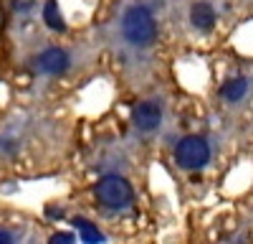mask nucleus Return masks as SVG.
<instances>
[{
	"mask_svg": "<svg viewBox=\"0 0 253 244\" xmlns=\"http://www.w3.org/2000/svg\"><path fill=\"white\" fill-rule=\"evenodd\" d=\"M124 36L129 38V44H134V46H150L155 41V36H157V26H155L152 13L144 10V8L126 10V15H124Z\"/></svg>",
	"mask_w": 253,
	"mask_h": 244,
	"instance_id": "f257e3e1",
	"label": "nucleus"
},
{
	"mask_svg": "<svg viewBox=\"0 0 253 244\" xmlns=\"http://www.w3.org/2000/svg\"><path fill=\"white\" fill-rule=\"evenodd\" d=\"M96 198L107 209H124L132 201V188L122 176H104L96 183Z\"/></svg>",
	"mask_w": 253,
	"mask_h": 244,
	"instance_id": "f03ea898",
	"label": "nucleus"
},
{
	"mask_svg": "<svg viewBox=\"0 0 253 244\" xmlns=\"http://www.w3.org/2000/svg\"><path fill=\"white\" fill-rule=\"evenodd\" d=\"M175 155H177V163H180L182 168L193 171V168H203L205 163H208L210 148H208V142L203 137H185L180 145H177Z\"/></svg>",
	"mask_w": 253,
	"mask_h": 244,
	"instance_id": "7ed1b4c3",
	"label": "nucleus"
},
{
	"mask_svg": "<svg viewBox=\"0 0 253 244\" xmlns=\"http://www.w3.org/2000/svg\"><path fill=\"white\" fill-rule=\"evenodd\" d=\"M132 120H134V125H137L139 130L150 132V130H155V127L160 125L162 112H160V107L155 105V102H142V105H137V107H134Z\"/></svg>",
	"mask_w": 253,
	"mask_h": 244,
	"instance_id": "20e7f679",
	"label": "nucleus"
},
{
	"mask_svg": "<svg viewBox=\"0 0 253 244\" xmlns=\"http://www.w3.org/2000/svg\"><path fill=\"white\" fill-rule=\"evenodd\" d=\"M66 66H69V56L61 49H48L41 56V69L48 74H61V71H66Z\"/></svg>",
	"mask_w": 253,
	"mask_h": 244,
	"instance_id": "39448f33",
	"label": "nucleus"
},
{
	"mask_svg": "<svg viewBox=\"0 0 253 244\" xmlns=\"http://www.w3.org/2000/svg\"><path fill=\"white\" fill-rule=\"evenodd\" d=\"M213 23H215L213 8L205 5V3H198V5L193 8V26L200 28V31H210V28H213Z\"/></svg>",
	"mask_w": 253,
	"mask_h": 244,
	"instance_id": "423d86ee",
	"label": "nucleus"
},
{
	"mask_svg": "<svg viewBox=\"0 0 253 244\" xmlns=\"http://www.w3.org/2000/svg\"><path fill=\"white\" fill-rule=\"evenodd\" d=\"M246 89H248V84H246V79H230V81H225L223 84V97L225 99H230V102H238L243 94H246Z\"/></svg>",
	"mask_w": 253,
	"mask_h": 244,
	"instance_id": "0eeeda50",
	"label": "nucleus"
},
{
	"mask_svg": "<svg viewBox=\"0 0 253 244\" xmlns=\"http://www.w3.org/2000/svg\"><path fill=\"white\" fill-rule=\"evenodd\" d=\"M74 227L81 232V239H84V242H104V237L91 227L86 219H76V221H74Z\"/></svg>",
	"mask_w": 253,
	"mask_h": 244,
	"instance_id": "6e6552de",
	"label": "nucleus"
},
{
	"mask_svg": "<svg viewBox=\"0 0 253 244\" xmlns=\"http://www.w3.org/2000/svg\"><path fill=\"white\" fill-rule=\"evenodd\" d=\"M43 18H46V23H48L53 31H63V20H61V13H58V8H56L53 0H48V3H46Z\"/></svg>",
	"mask_w": 253,
	"mask_h": 244,
	"instance_id": "1a4fd4ad",
	"label": "nucleus"
},
{
	"mask_svg": "<svg viewBox=\"0 0 253 244\" xmlns=\"http://www.w3.org/2000/svg\"><path fill=\"white\" fill-rule=\"evenodd\" d=\"M13 5H15L18 10H28V8L33 5V0H13Z\"/></svg>",
	"mask_w": 253,
	"mask_h": 244,
	"instance_id": "9d476101",
	"label": "nucleus"
},
{
	"mask_svg": "<svg viewBox=\"0 0 253 244\" xmlns=\"http://www.w3.org/2000/svg\"><path fill=\"white\" fill-rule=\"evenodd\" d=\"M51 242H74V237H71V234H63V232H61V234H53V237H51Z\"/></svg>",
	"mask_w": 253,
	"mask_h": 244,
	"instance_id": "9b49d317",
	"label": "nucleus"
},
{
	"mask_svg": "<svg viewBox=\"0 0 253 244\" xmlns=\"http://www.w3.org/2000/svg\"><path fill=\"white\" fill-rule=\"evenodd\" d=\"M10 239H13V237H10L8 232H0V242H10Z\"/></svg>",
	"mask_w": 253,
	"mask_h": 244,
	"instance_id": "f8f14e48",
	"label": "nucleus"
}]
</instances>
